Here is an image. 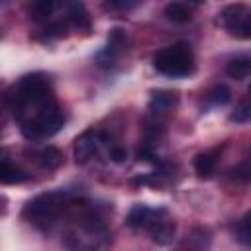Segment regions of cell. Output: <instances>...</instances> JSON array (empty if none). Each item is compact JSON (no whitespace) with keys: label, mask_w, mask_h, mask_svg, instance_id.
<instances>
[{"label":"cell","mask_w":251,"mask_h":251,"mask_svg":"<svg viewBox=\"0 0 251 251\" xmlns=\"http://www.w3.org/2000/svg\"><path fill=\"white\" fill-rule=\"evenodd\" d=\"M124 45H126V35H124V31H122L120 27H114V29L110 31V35H108V45L96 55L98 63H100V65H112V61H116V57L122 53Z\"/></svg>","instance_id":"cell-8"},{"label":"cell","mask_w":251,"mask_h":251,"mask_svg":"<svg viewBox=\"0 0 251 251\" xmlns=\"http://www.w3.org/2000/svg\"><path fill=\"white\" fill-rule=\"evenodd\" d=\"M231 100V92L226 84H216L210 92H208V102L212 106H226Z\"/></svg>","instance_id":"cell-18"},{"label":"cell","mask_w":251,"mask_h":251,"mask_svg":"<svg viewBox=\"0 0 251 251\" xmlns=\"http://www.w3.org/2000/svg\"><path fill=\"white\" fill-rule=\"evenodd\" d=\"M251 118V106H249V96H243L235 108V112H231L229 120L235 124H247Z\"/></svg>","instance_id":"cell-20"},{"label":"cell","mask_w":251,"mask_h":251,"mask_svg":"<svg viewBox=\"0 0 251 251\" xmlns=\"http://www.w3.org/2000/svg\"><path fill=\"white\" fill-rule=\"evenodd\" d=\"M110 159H112L114 163H124V161L127 159L126 147H122V145H112V147H110Z\"/></svg>","instance_id":"cell-22"},{"label":"cell","mask_w":251,"mask_h":251,"mask_svg":"<svg viewBox=\"0 0 251 251\" xmlns=\"http://www.w3.org/2000/svg\"><path fill=\"white\" fill-rule=\"evenodd\" d=\"M108 239H110V231L106 224L98 216L88 212L82 214L76 220V224L69 229L65 237V245L71 251H98L108 243Z\"/></svg>","instance_id":"cell-2"},{"label":"cell","mask_w":251,"mask_h":251,"mask_svg":"<svg viewBox=\"0 0 251 251\" xmlns=\"http://www.w3.org/2000/svg\"><path fill=\"white\" fill-rule=\"evenodd\" d=\"M216 155L210 153V151H204V153H198L194 157V171L200 178H210L216 171Z\"/></svg>","instance_id":"cell-15"},{"label":"cell","mask_w":251,"mask_h":251,"mask_svg":"<svg viewBox=\"0 0 251 251\" xmlns=\"http://www.w3.org/2000/svg\"><path fill=\"white\" fill-rule=\"evenodd\" d=\"M37 161H39V165H41L43 169L53 171V169H59V167L65 163V155H63L61 149H57V147H53V145H47V147H43V149L37 153Z\"/></svg>","instance_id":"cell-13"},{"label":"cell","mask_w":251,"mask_h":251,"mask_svg":"<svg viewBox=\"0 0 251 251\" xmlns=\"http://www.w3.org/2000/svg\"><path fill=\"white\" fill-rule=\"evenodd\" d=\"M249 218H251V214H245V216L235 224V229H233L235 239H237L241 245H249V243H251V226H249Z\"/></svg>","instance_id":"cell-19"},{"label":"cell","mask_w":251,"mask_h":251,"mask_svg":"<svg viewBox=\"0 0 251 251\" xmlns=\"http://www.w3.org/2000/svg\"><path fill=\"white\" fill-rule=\"evenodd\" d=\"M165 18L173 24H186L192 18L190 6L184 2H169L165 6Z\"/></svg>","instance_id":"cell-14"},{"label":"cell","mask_w":251,"mask_h":251,"mask_svg":"<svg viewBox=\"0 0 251 251\" xmlns=\"http://www.w3.org/2000/svg\"><path fill=\"white\" fill-rule=\"evenodd\" d=\"M67 25L78 29V31H88L90 29V16L84 8V4L80 2H73L67 4V16H65Z\"/></svg>","instance_id":"cell-10"},{"label":"cell","mask_w":251,"mask_h":251,"mask_svg":"<svg viewBox=\"0 0 251 251\" xmlns=\"http://www.w3.org/2000/svg\"><path fill=\"white\" fill-rule=\"evenodd\" d=\"M226 73H227L231 78H235V80L247 78L249 73H251V59H249L247 55H241V57L231 59V61L227 63V67H226Z\"/></svg>","instance_id":"cell-16"},{"label":"cell","mask_w":251,"mask_h":251,"mask_svg":"<svg viewBox=\"0 0 251 251\" xmlns=\"http://www.w3.org/2000/svg\"><path fill=\"white\" fill-rule=\"evenodd\" d=\"M63 126H65V114L55 102V104L47 106L45 110H41L33 120H29L25 124H20V129L27 139L35 141V139H41V137L55 135L59 129H63Z\"/></svg>","instance_id":"cell-4"},{"label":"cell","mask_w":251,"mask_h":251,"mask_svg":"<svg viewBox=\"0 0 251 251\" xmlns=\"http://www.w3.org/2000/svg\"><path fill=\"white\" fill-rule=\"evenodd\" d=\"M153 69L169 78H182L194 71V53L186 41H176L159 49L153 59Z\"/></svg>","instance_id":"cell-3"},{"label":"cell","mask_w":251,"mask_h":251,"mask_svg":"<svg viewBox=\"0 0 251 251\" xmlns=\"http://www.w3.org/2000/svg\"><path fill=\"white\" fill-rule=\"evenodd\" d=\"M102 141H104V135L100 133V131H96V129H86V131H82L76 139H75V147H73V151H75V161L76 163H86L96 151H98V147L102 145Z\"/></svg>","instance_id":"cell-7"},{"label":"cell","mask_w":251,"mask_h":251,"mask_svg":"<svg viewBox=\"0 0 251 251\" xmlns=\"http://www.w3.org/2000/svg\"><path fill=\"white\" fill-rule=\"evenodd\" d=\"M233 175L239 176L241 180H249V161H243L239 167L233 169Z\"/></svg>","instance_id":"cell-24"},{"label":"cell","mask_w":251,"mask_h":251,"mask_svg":"<svg viewBox=\"0 0 251 251\" xmlns=\"http://www.w3.org/2000/svg\"><path fill=\"white\" fill-rule=\"evenodd\" d=\"M67 22L65 20H57V22H51L43 27V37L45 39H55V37H63L65 31H67Z\"/></svg>","instance_id":"cell-21"},{"label":"cell","mask_w":251,"mask_h":251,"mask_svg":"<svg viewBox=\"0 0 251 251\" xmlns=\"http://www.w3.org/2000/svg\"><path fill=\"white\" fill-rule=\"evenodd\" d=\"M178 102V94L173 90H155L151 92V100H149V110L153 114H165L169 110H173Z\"/></svg>","instance_id":"cell-11"},{"label":"cell","mask_w":251,"mask_h":251,"mask_svg":"<svg viewBox=\"0 0 251 251\" xmlns=\"http://www.w3.org/2000/svg\"><path fill=\"white\" fill-rule=\"evenodd\" d=\"M73 204H75V200L63 190L43 192V194H37L35 198H31L24 206L22 216H24V220H27L39 227H51L55 222H59V218Z\"/></svg>","instance_id":"cell-1"},{"label":"cell","mask_w":251,"mask_h":251,"mask_svg":"<svg viewBox=\"0 0 251 251\" xmlns=\"http://www.w3.org/2000/svg\"><path fill=\"white\" fill-rule=\"evenodd\" d=\"M151 214H153V208H149L147 204H135V206H131V210L126 216V226L131 229L145 227Z\"/></svg>","instance_id":"cell-12"},{"label":"cell","mask_w":251,"mask_h":251,"mask_svg":"<svg viewBox=\"0 0 251 251\" xmlns=\"http://www.w3.org/2000/svg\"><path fill=\"white\" fill-rule=\"evenodd\" d=\"M27 178L29 175L24 169L14 165L10 157L0 153V184H20V182H25Z\"/></svg>","instance_id":"cell-9"},{"label":"cell","mask_w":251,"mask_h":251,"mask_svg":"<svg viewBox=\"0 0 251 251\" xmlns=\"http://www.w3.org/2000/svg\"><path fill=\"white\" fill-rule=\"evenodd\" d=\"M104 6H106V8H110V10H129V8H135V6H137V2H124V0H110V2H106Z\"/></svg>","instance_id":"cell-23"},{"label":"cell","mask_w":251,"mask_h":251,"mask_svg":"<svg viewBox=\"0 0 251 251\" xmlns=\"http://www.w3.org/2000/svg\"><path fill=\"white\" fill-rule=\"evenodd\" d=\"M220 22L231 35L241 37V39L251 37V18H249V10L245 4L237 2V4L226 6L220 12Z\"/></svg>","instance_id":"cell-5"},{"label":"cell","mask_w":251,"mask_h":251,"mask_svg":"<svg viewBox=\"0 0 251 251\" xmlns=\"http://www.w3.org/2000/svg\"><path fill=\"white\" fill-rule=\"evenodd\" d=\"M55 10V2L51 0H37L29 6V18L33 22H41V20H47Z\"/></svg>","instance_id":"cell-17"},{"label":"cell","mask_w":251,"mask_h":251,"mask_svg":"<svg viewBox=\"0 0 251 251\" xmlns=\"http://www.w3.org/2000/svg\"><path fill=\"white\" fill-rule=\"evenodd\" d=\"M145 227L149 229L151 239L159 245H169L175 239L176 226H175V222L171 220V216L165 208H153V214H151Z\"/></svg>","instance_id":"cell-6"}]
</instances>
